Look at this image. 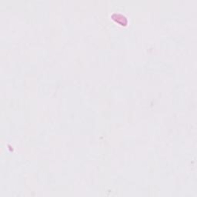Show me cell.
I'll list each match as a JSON object with an SVG mask.
<instances>
[{
    "label": "cell",
    "instance_id": "6da1fadb",
    "mask_svg": "<svg viewBox=\"0 0 197 197\" xmlns=\"http://www.w3.org/2000/svg\"><path fill=\"white\" fill-rule=\"evenodd\" d=\"M112 19L116 20V22L121 25H126L127 23V19L124 16L121 14H113L112 15Z\"/></svg>",
    "mask_w": 197,
    "mask_h": 197
}]
</instances>
